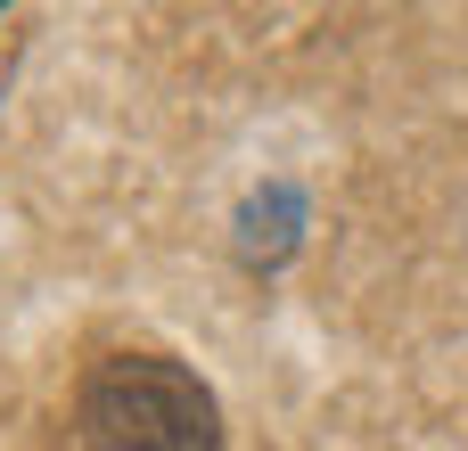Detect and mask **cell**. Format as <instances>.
Returning a JSON list of instances; mask_svg holds the SVG:
<instances>
[{
	"instance_id": "obj_1",
	"label": "cell",
	"mask_w": 468,
	"mask_h": 451,
	"mask_svg": "<svg viewBox=\"0 0 468 451\" xmlns=\"http://www.w3.org/2000/svg\"><path fill=\"white\" fill-rule=\"evenodd\" d=\"M74 451H222L214 386L173 353H107L74 394Z\"/></svg>"
}]
</instances>
